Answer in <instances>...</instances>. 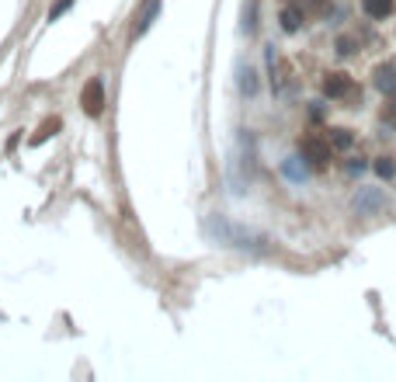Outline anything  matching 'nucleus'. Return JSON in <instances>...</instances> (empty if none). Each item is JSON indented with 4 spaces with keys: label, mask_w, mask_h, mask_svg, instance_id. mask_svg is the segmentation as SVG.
Listing matches in <instances>:
<instances>
[{
    "label": "nucleus",
    "mask_w": 396,
    "mask_h": 382,
    "mask_svg": "<svg viewBox=\"0 0 396 382\" xmlns=\"http://www.w3.org/2000/svg\"><path fill=\"white\" fill-rule=\"evenodd\" d=\"M330 143L327 139H317V136H303V143H299V153H303V160L310 164L313 170H323L330 164Z\"/></svg>",
    "instance_id": "nucleus-1"
},
{
    "label": "nucleus",
    "mask_w": 396,
    "mask_h": 382,
    "mask_svg": "<svg viewBox=\"0 0 396 382\" xmlns=\"http://www.w3.org/2000/svg\"><path fill=\"white\" fill-rule=\"evenodd\" d=\"M80 105H83V112H87L91 119H98V115L105 112V84H101V77H91V80L83 84Z\"/></svg>",
    "instance_id": "nucleus-2"
},
{
    "label": "nucleus",
    "mask_w": 396,
    "mask_h": 382,
    "mask_svg": "<svg viewBox=\"0 0 396 382\" xmlns=\"http://www.w3.org/2000/svg\"><path fill=\"white\" fill-rule=\"evenodd\" d=\"M323 94L334 97V101H344V97L355 94V80H351L348 73H327V77H323Z\"/></svg>",
    "instance_id": "nucleus-3"
},
{
    "label": "nucleus",
    "mask_w": 396,
    "mask_h": 382,
    "mask_svg": "<svg viewBox=\"0 0 396 382\" xmlns=\"http://www.w3.org/2000/svg\"><path fill=\"white\" fill-rule=\"evenodd\" d=\"M372 84H375V90H383L386 97H396V63H383V66H375Z\"/></svg>",
    "instance_id": "nucleus-4"
},
{
    "label": "nucleus",
    "mask_w": 396,
    "mask_h": 382,
    "mask_svg": "<svg viewBox=\"0 0 396 382\" xmlns=\"http://www.w3.org/2000/svg\"><path fill=\"white\" fill-rule=\"evenodd\" d=\"M361 11H365L368 18L383 21V18H390L396 11V0H361Z\"/></svg>",
    "instance_id": "nucleus-5"
},
{
    "label": "nucleus",
    "mask_w": 396,
    "mask_h": 382,
    "mask_svg": "<svg viewBox=\"0 0 396 382\" xmlns=\"http://www.w3.org/2000/svg\"><path fill=\"white\" fill-rule=\"evenodd\" d=\"M281 28L285 32H299L303 28V11L299 7H285L281 11Z\"/></svg>",
    "instance_id": "nucleus-6"
},
{
    "label": "nucleus",
    "mask_w": 396,
    "mask_h": 382,
    "mask_svg": "<svg viewBox=\"0 0 396 382\" xmlns=\"http://www.w3.org/2000/svg\"><path fill=\"white\" fill-rule=\"evenodd\" d=\"M351 143H355L351 129H330V146H334V150H348Z\"/></svg>",
    "instance_id": "nucleus-7"
},
{
    "label": "nucleus",
    "mask_w": 396,
    "mask_h": 382,
    "mask_svg": "<svg viewBox=\"0 0 396 382\" xmlns=\"http://www.w3.org/2000/svg\"><path fill=\"white\" fill-rule=\"evenodd\" d=\"M372 170H375V174H379V177H386V181H390V177H393V174H396V164H393V157H379V160H375V164H372Z\"/></svg>",
    "instance_id": "nucleus-8"
},
{
    "label": "nucleus",
    "mask_w": 396,
    "mask_h": 382,
    "mask_svg": "<svg viewBox=\"0 0 396 382\" xmlns=\"http://www.w3.org/2000/svg\"><path fill=\"white\" fill-rule=\"evenodd\" d=\"M157 11H160V4H150V7H146V14H143V18H139V25H136V35H143V32H146V28L153 25Z\"/></svg>",
    "instance_id": "nucleus-9"
},
{
    "label": "nucleus",
    "mask_w": 396,
    "mask_h": 382,
    "mask_svg": "<svg viewBox=\"0 0 396 382\" xmlns=\"http://www.w3.org/2000/svg\"><path fill=\"white\" fill-rule=\"evenodd\" d=\"M383 122L396 129V101H393V97H390V101L383 105Z\"/></svg>",
    "instance_id": "nucleus-10"
},
{
    "label": "nucleus",
    "mask_w": 396,
    "mask_h": 382,
    "mask_svg": "<svg viewBox=\"0 0 396 382\" xmlns=\"http://www.w3.org/2000/svg\"><path fill=\"white\" fill-rule=\"evenodd\" d=\"M56 129H59V119H52V122H45V126H42L39 132H35V139H32V143H42V139H49V136H52Z\"/></svg>",
    "instance_id": "nucleus-11"
},
{
    "label": "nucleus",
    "mask_w": 396,
    "mask_h": 382,
    "mask_svg": "<svg viewBox=\"0 0 396 382\" xmlns=\"http://www.w3.org/2000/svg\"><path fill=\"white\" fill-rule=\"evenodd\" d=\"M70 4H74V0H59V4H56V7L49 11V21H56V18H59V14H63V11H66Z\"/></svg>",
    "instance_id": "nucleus-12"
},
{
    "label": "nucleus",
    "mask_w": 396,
    "mask_h": 382,
    "mask_svg": "<svg viewBox=\"0 0 396 382\" xmlns=\"http://www.w3.org/2000/svg\"><path fill=\"white\" fill-rule=\"evenodd\" d=\"M337 52H341V56H348V52H355V49H351V39H337Z\"/></svg>",
    "instance_id": "nucleus-13"
}]
</instances>
